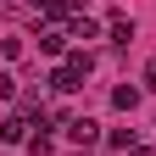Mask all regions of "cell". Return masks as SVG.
Instances as JSON below:
<instances>
[{
  "instance_id": "6da1fadb",
  "label": "cell",
  "mask_w": 156,
  "mask_h": 156,
  "mask_svg": "<svg viewBox=\"0 0 156 156\" xmlns=\"http://www.w3.org/2000/svg\"><path fill=\"white\" fill-rule=\"evenodd\" d=\"M84 78H89V50H73L67 62L50 73V89L56 95H73V89H84Z\"/></svg>"
},
{
  "instance_id": "5b68a950",
  "label": "cell",
  "mask_w": 156,
  "mask_h": 156,
  "mask_svg": "<svg viewBox=\"0 0 156 156\" xmlns=\"http://www.w3.org/2000/svg\"><path fill=\"white\" fill-rule=\"evenodd\" d=\"M39 50H45V56H62L67 50V28H45V34H39Z\"/></svg>"
},
{
  "instance_id": "3957f363",
  "label": "cell",
  "mask_w": 156,
  "mask_h": 156,
  "mask_svg": "<svg viewBox=\"0 0 156 156\" xmlns=\"http://www.w3.org/2000/svg\"><path fill=\"white\" fill-rule=\"evenodd\" d=\"M67 140L73 145H95V140H101V123H95V117H73V123H67Z\"/></svg>"
},
{
  "instance_id": "ba28073f",
  "label": "cell",
  "mask_w": 156,
  "mask_h": 156,
  "mask_svg": "<svg viewBox=\"0 0 156 156\" xmlns=\"http://www.w3.org/2000/svg\"><path fill=\"white\" fill-rule=\"evenodd\" d=\"M0 56H6V62H17V56H23V39L6 34V39H0Z\"/></svg>"
},
{
  "instance_id": "9c48e42d",
  "label": "cell",
  "mask_w": 156,
  "mask_h": 156,
  "mask_svg": "<svg viewBox=\"0 0 156 156\" xmlns=\"http://www.w3.org/2000/svg\"><path fill=\"white\" fill-rule=\"evenodd\" d=\"M56 145H50V134H34V140H28V156H50Z\"/></svg>"
},
{
  "instance_id": "7a4b0ae2",
  "label": "cell",
  "mask_w": 156,
  "mask_h": 156,
  "mask_svg": "<svg viewBox=\"0 0 156 156\" xmlns=\"http://www.w3.org/2000/svg\"><path fill=\"white\" fill-rule=\"evenodd\" d=\"M34 117H23V112H17V117H6V123H0V140H6V145H28L34 140Z\"/></svg>"
},
{
  "instance_id": "7c38bea8",
  "label": "cell",
  "mask_w": 156,
  "mask_h": 156,
  "mask_svg": "<svg viewBox=\"0 0 156 156\" xmlns=\"http://www.w3.org/2000/svg\"><path fill=\"white\" fill-rule=\"evenodd\" d=\"M62 6H67L73 17H84V6H89V0H62Z\"/></svg>"
},
{
  "instance_id": "8fae6325",
  "label": "cell",
  "mask_w": 156,
  "mask_h": 156,
  "mask_svg": "<svg viewBox=\"0 0 156 156\" xmlns=\"http://www.w3.org/2000/svg\"><path fill=\"white\" fill-rule=\"evenodd\" d=\"M145 89L156 95V62H145Z\"/></svg>"
},
{
  "instance_id": "8992f818",
  "label": "cell",
  "mask_w": 156,
  "mask_h": 156,
  "mask_svg": "<svg viewBox=\"0 0 156 156\" xmlns=\"http://www.w3.org/2000/svg\"><path fill=\"white\" fill-rule=\"evenodd\" d=\"M112 106L117 112H134V106H140V89H134V84H117L112 89Z\"/></svg>"
},
{
  "instance_id": "30bf717a",
  "label": "cell",
  "mask_w": 156,
  "mask_h": 156,
  "mask_svg": "<svg viewBox=\"0 0 156 156\" xmlns=\"http://www.w3.org/2000/svg\"><path fill=\"white\" fill-rule=\"evenodd\" d=\"M11 95H17V78H11V73H0V101H11Z\"/></svg>"
},
{
  "instance_id": "277c9868",
  "label": "cell",
  "mask_w": 156,
  "mask_h": 156,
  "mask_svg": "<svg viewBox=\"0 0 156 156\" xmlns=\"http://www.w3.org/2000/svg\"><path fill=\"white\" fill-rule=\"evenodd\" d=\"M67 39H101V23H95V17H67Z\"/></svg>"
},
{
  "instance_id": "52a82bcc",
  "label": "cell",
  "mask_w": 156,
  "mask_h": 156,
  "mask_svg": "<svg viewBox=\"0 0 156 156\" xmlns=\"http://www.w3.org/2000/svg\"><path fill=\"white\" fill-rule=\"evenodd\" d=\"M128 39H134V23L128 17H112V45H128Z\"/></svg>"
}]
</instances>
